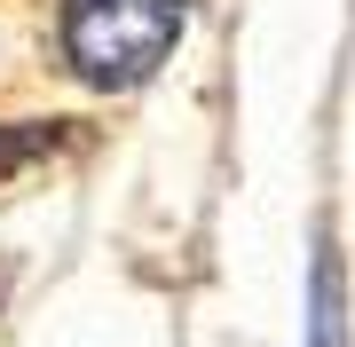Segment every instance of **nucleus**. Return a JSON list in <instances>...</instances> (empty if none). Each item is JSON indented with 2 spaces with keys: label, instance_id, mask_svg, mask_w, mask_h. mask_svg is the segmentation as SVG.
Instances as JSON below:
<instances>
[{
  "label": "nucleus",
  "instance_id": "obj_2",
  "mask_svg": "<svg viewBox=\"0 0 355 347\" xmlns=\"http://www.w3.org/2000/svg\"><path fill=\"white\" fill-rule=\"evenodd\" d=\"M64 142H71V127H0V190L24 181L40 158H55Z\"/></svg>",
  "mask_w": 355,
  "mask_h": 347
},
{
  "label": "nucleus",
  "instance_id": "obj_1",
  "mask_svg": "<svg viewBox=\"0 0 355 347\" xmlns=\"http://www.w3.org/2000/svg\"><path fill=\"white\" fill-rule=\"evenodd\" d=\"M182 32V0H64V55L87 87H142Z\"/></svg>",
  "mask_w": 355,
  "mask_h": 347
}]
</instances>
